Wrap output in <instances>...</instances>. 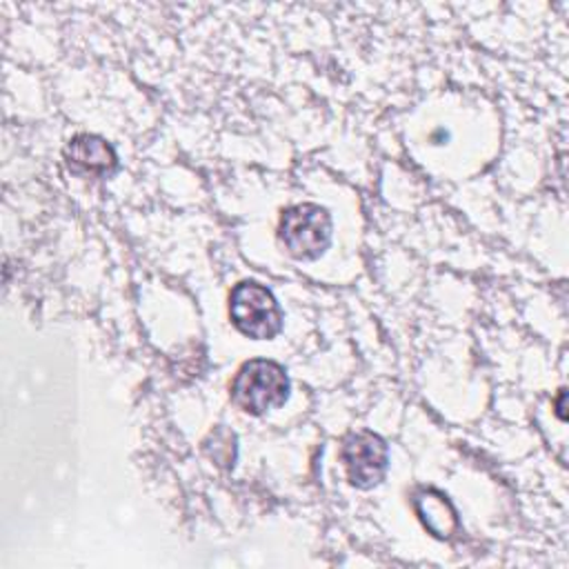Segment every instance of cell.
Segmentation results:
<instances>
[{"instance_id":"obj_5","label":"cell","mask_w":569,"mask_h":569,"mask_svg":"<svg viewBox=\"0 0 569 569\" xmlns=\"http://www.w3.org/2000/svg\"><path fill=\"white\" fill-rule=\"evenodd\" d=\"M64 158L71 171L87 176H107L118 167L113 147L93 133H78L64 147Z\"/></svg>"},{"instance_id":"obj_3","label":"cell","mask_w":569,"mask_h":569,"mask_svg":"<svg viewBox=\"0 0 569 569\" xmlns=\"http://www.w3.org/2000/svg\"><path fill=\"white\" fill-rule=\"evenodd\" d=\"M236 329L253 340H269L282 329V311L273 293L253 280H242L229 296Z\"/></svg>"},{"instance_id":"obj_2","label":"cell","mask_w":569,"mask_h":569,"mask_svg":"<svg viewBox=\"0 0 569 569\" xmlns=\"http://www.w3.org/2000/svg\"><path fill=\"white\" fill-rule=\"evenodd\" d=\"M289 398V378L287 371L264 358H256L244 362L233 382H231V400L247 413L260 416L269 409L284 405Z\"/></svg>"},{"instance_id":"obj_4","label":"cell","mask_w":569,"mask_h":569,"mask_svg":"<svg viewBox=\"0 0 569 569\" xmlns=\"http://www.w3.org/2000/svg\"><path fill=\"white\" fill-rule=\"evenodd\" d=\"M347 478L358 489H371L382 482L389 467V447L373 431H358L347 436L340 449Z\"/></svg>"},{"instance_id":"obj_1","label":"cell","mask_w":569,"mask_h":569,"mask_svg":"<svg viewBox=\"0 0 569 569\" xmlns=\"http://www.w3.org/2000/svg\"><path fill=\"white\" fill-rule=\"evenodd\" d=\"M333 236V222L325 207L316 202H300L287 207L280 216L278 238L289 256L298 260L320 258Z\"/></svg>"},{"instance_id":"obj_6","label":"cell","mask_w":569,"mask_h":569,"mask_svg":"<svg viewBox=\"0 0 569 569\" xmlns=\"http://www.w3.org/2000/svg\"><path fill=\"white\" fill-rule=\"evenodd\" d=\"M416 511L422 525L438 538H449L458 527V516L445 493L436 489H425L416 496Z\"/></svg>"}]
</instances>
